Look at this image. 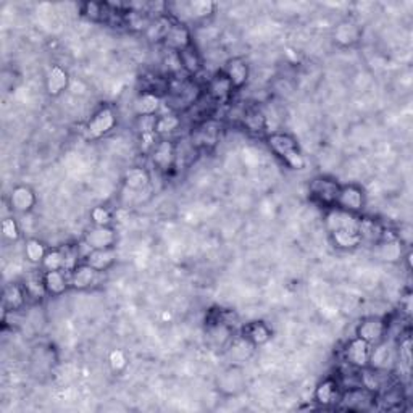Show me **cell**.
Returning <instances> with one entry per match:
<instances>
[{"label":"cell","mask_w":413,"mask_h":413,"mask_svg":"<svg viewBox=\"0 0 413 413\" xmlns=\"http://www.w3.org/2000/svg\"><path fill=\"white\" fill-rule=\"evenodd\" d=\"M178 21L171 15H159L150 21V25L146 30V37L154 44H164L165 37L168 36L171 27Z\"/></svg>","instance_id":"20"},{"label":"cell","mask_w":413,"mask_h":413,"mask_svg":"<svg viewBox=\"0 0 413 413\" xmlns=\"http://www.w3.org/2000/svg\"><path fill=\"white\" fill-rule=\"evenodd\" d=\"M91 221L94 226H111L113 216L107 207H94L91 210Z\"/></svg>","instance_id":"39"},{"label":"cell","mask_w":413,"mask_h":413,"mask_svg":"<svg viewBox=\"0 0 413 413\" xmlns=\"http://www.w3.org/2000/svg\"><path fill=\"white\" fill-rule=\"evenodd\" d=\"M375 401V394L365 386H355L342 391L339 405L347 410H368Z\"/></svg>","instance_id":"10"},{"label":"cell","mask_w":413,"mask_h":413,"mask_svg":"<svg viewBox=\"0 0 413 413\" xmlns=\"http://www.w3.org/2000/svg\"><path fill=\"white\" fill-rule=\"evenodd\" d=\"M267 142L273 150V154L280 157L289 168L292 170L305 168L307 161H305V157L302 155V152H300L299 144H297V141L291 136V134L273 133L267 137Z\"/></svg>","instance_id":"1"},{"label":"cell","mask_w":413,"mask_h":413,"mask_svg":"<svg viewBox=\"0 0 413 413\" xmlns=\"http://www.w3.org/2000/svg\"><path fill=\"white\" fill-rule=\"evenodd\" d=\"M115 260H117V252H115V247H113V249L91 250L82 262H86L87 265H91L92 268H96V270L104 273L113 265Z\"/></svg>","instance_id":"26"},{"label":"cell","mask_w":413,"mask_h":413,"mask_svg":"<svg viewBox=\"0 0 413 413\" xmlns=\"http://www.w3.org/2000/svg\"><path fill=\"white\" fill-rule=\"evenodd\" d=\"M100 280V271L81 262L76 268L69 271V286L76 291H87L94 287Z\"/></svg>","instance_id":"11"},{"label":"cell","mask_w":413,"mask_h":413,"mask_svg":"<svg viewBox=\"0 0 413 413\" xmlns=\"http://www.w3.org/2000/svg\"><path fill=\"white\" fill-rule=\"evenodd\" d=\"M41 267L44 268V271H67V250L65 247L47 250Z\"/></svg>","instance_id":"31"},{"label":"cell","mask_w":413,"mask_h":413,"mask_svg":"<svg viewBox=\"0 0 413 413\" xmlns=\"http://www.w3.org/2000/svg\"><path fill=\"white\" fill-rule=\"evenodd\" d=\"M371 344L360 339V337H354L349 341V344L344 349V357L346 361L349 364L352 368L355 370H366L370 364V355H371Z\"/></svg>","instance_id":"9"},{"label":"cell","mask_w":413,"mask_h":413,"mask_svg":"<svg viewBox=\"0 0 413 413\" xmlns=\"http://www.w3.org/2000/svg\"><path fill=\"white\" fill-rule=\"evenodd\" d=\"M23 286H25V289H26L27 299L41 300L44 295H47L43 278H39V280H37V278H31V280H26V282Z\"/></svg>","instance_id":"38"},{"label":"cell","mask_w":413,"mask_h":413,"mask_svg":"<svg viewBox=\"0 0 413 413\" xmlns=\"http://www.w3.org/2000/svg\"><path fill=\"white\" fill-rule=\"evenodd\" d=\"M333 39L339 47H352L361 39V26L352 20H344L334 27Z\"/></svg>","instance_id":"18"},{"label":"cell","mask_w":413,"mask_h":413,"mask_svg":"<svg viewBox=\"0 0 413 413\" xmlns=\"http://www.w3.org/2000/svg\"><path fill=\"white\" fill-rule=\"evenodd\" d=\"M26 289L20 282H10V284H7L5 289H3L2 302L5 312H16V310H21L23 305L26 304Z\"/></svg>","instance_id":"23"},{"label":"cell","mask_w":413,"mask_h":413,"mask_svg":"<svg viewBox=\"0 0 413 413\" xmlns=\"http://www.w3.org/2000/svg\"><path fill=\"white\" fill-rule=\"evenodd\" d=\"M244 126L249 129L250 133H263L267 129V120L260 113L258 110H249L243 115Z\"/></svg>","instance_id":"35"},{"label":"cell","mask_w":413,"mask_h":413,"mask_svg":"<svg viewBox=\"0 0 413 413\" xmlns=\"http://www.w3.org/2000/svg\"><path fill=\"white\" fill-rule=\"evenodd\" d=\"M366 203V196L365 191L357 184H344L341 186L339 194H337L336 207L341 210L349 212V213H359L365 208Z\"/></svg>","instance_id":"4"},{"label":"cell","mask_w":413,"mask_h":413,"mask_svg":"<svg viewBox=\"0 0 413 413\" xmlns=\"http://www.w3.org/2000/svg\"><path fill=\"white\" fill-rule=\"evenodd\" d=\"M245 388V377L244 371L239 366H230L225 370L218 378V389L225 396H238V394Z\"/></svg>","instance_id":"14"},{"label":"cell","mask_w":413,"mask_h":413,"mask_svg":"<svg viewBox=\"0 0 413 413\" xmlns=\"http://www.w3.org/2000/svg\"><path fill=\"white\" fill-rule=\"evenodd\" d=\"M178 55L181 60V67H183V71L188 73L189 76H197V74L202 71L203 65H202L201 54L197 52V49L194 47V44L191 47L184 49L183 52H179Z\"/></svg>","instance_id":"29"},{"label":"cell","mask_w":413,"mask_h":413,"mask_svg":"<svg viewBox=\"0 0 413 413\" xmlns=\"http://www.w3.org/2000/svg\"><path fill=\"white\" fill-rule=\"evenodd\" d=\"M44 287L47 295L60 297L68 291L69 286V273L58 270V271H44L43 275Z\"/></svg>","instance_id":"22"},{"label":"cell","mask_w":413,"mask_h":413,"mask_svg":"<svg viewBox=\"0 0 413 413\" xmlns=\"http://www.w3.org/2000/svg\"><path fill=\"white\" fill-rule=\"evenodd\" d=\"M329 239H331L334 247L341 250L357 249L361 244L359 231H336V233L329 234Z\"/></svg>","instance_id":"30"},{"label":"cell","mask_w":413,"mask_h":413,"mask_svg":"<svg viewBox=\"0 0 413 413\" xmlns=\"http://www.w3.org/2000/svg\"><path fill=\"white\" fill-rule=\"evenodd\" d=\"M47 254L45 245L39 239H27L25 245V255L31 263H43V260Z\"/></svg>","instance_id":"37"},{"label":"cell","mask_w":413,"mask_h":413,"mask_svg":"<svg viewBox=\"0 0 413 413\" xmlns=\"http://www.w3.org/2000/svg\"><path fill=\"white\" fill-rule=\"evenodd\" d=\"M148 181H150V176L144 168H129L124 173V186L129 191H142L147 188Z\"/></svg>","instance_id":"33"},{"label":"cell","mask_w":413,"mask_h":413,"mask_svg":"<svg viewBox=\"0 0 413 413\" xmlns=\"http://www.w3.org/2000/svg\"><path fill=\"white\" fill-rule=\"evenodd\" d=\"M157 117L159 115H148V117H137L136 120V128L142 136L147 134H155V124H157Z\"/></svg>","instance_id":"41"},{"label":"cell","mask_w":413,"mask_h":413,"mask_svg":"<svg viewBox=\"0 0 413 413\" xmlns=\"http://www.w3.org/2000/svg\"><path fill=\"white\" fill-rule=\"evenodd\" d=\"M111 12L107 3H99V2H87L82 5V15L89 18L92 21H102L105 20V16H110Z\"/></svg>","instance_id":"36"},{"label":"cell","mask_w":413,"mask_h":413,"mask_svg":"<svg viewBox=\"0 0 413 413\" xmlns=\"http://www.w3.org/2000/svg\"><path fill=\"white\" fill-rule=\"evenodd\" d=\"M399 360H405V365L410 366L412 364L410 339H405L403 342H401V347H399Z\"/></svg>","instance_id":"43"},{"label":"cell","mask_w":413,"mask_h":413,"mask_svg":"<svg viewBox=\"0 0 413 413\" xmlns=\"http://www.w3.org/2000/svg\"><path fill=\"white\" fill-rule=\"evenodd\" d=\"M164 45L170 52H183L184 49L191 47L192 45V32L189 30V26H186L184 23L176 21L173 27H171L168 36L165 37Z\"/></svg>","instance_id":"12"},{"label":"cell","mask_w":413,"mask_h":413,"mask_svg":"<svg viewBox=\"0 0 413 413\" xmlns=\"http://www.w3.org/2000/svg\"><path fill=\"white\" fill-rule=\"evenodd\" d=\"M386 333H388L386 320L379 317L364 318L359 324H357V329H355V336L366 341L371 346L378 344V342L386 339Z\"/></svg>","instance_id":"5"},{"label":"cell","mask_w":413,"mask_h":413,"mask_svg":"<svg viewBox=\"0 0 413 413\" xmlns=\"http://www.w3.org/2000/svg\"><path fill=\"white\" fill-rule=\"evenodd\" d=\"M341 186L336 179L329 176H318L310 184V196L315 202L322 203L324 207H336L337 194H339Z\"/></svg>","instance_id":"2"},{"label":"cell","mask_w":413,"mask_h":413,"mask_svg":"<svg viewBox=\"0 0 413 413\" xmlns=\"http://www.w3.org/2000/svg\"><path fill=\"white\" fill-rule=\"evenodd\" d=\"M36 194L30 186L20 184L12 189L10 196H8V203L10 208L16 213H30L36 207Z\"/></svg>","instance_id":"16"},{"label":"cell","mask_w":413,"mask_h":413,"mask_svg":"<svg viewBox=\"0 0 413 413\" xmlns=\"http://www.w3.org/2000/svg\"><path fill=\"white\" fill-rule=\"evenodd\" d=\"M342 391H344V389H342L341 383L337 381L336 378H326L318 384L317 389H315L313 399L320 405L329 407L334 405V403H339Z\"/></svg>","instance_id":"15"},{"label":"cell","mask_w":413,"mask_h":413,"mask_svg":"<svg viewBox=\"0 0 413 413\" xmlns=\"http://www.w3.org/2000/svg\"><path fill=\"white\" fill-rule=\"evenodd\" d=\"M394 361H396V350L392 349L391 344H388L386 339L371 347L368 368L386 371L388 368H391Z\"/></svg>","instance_id":"17"},{"label":"cell","mask_w":413,"mask_h":413,"mask_svg":"<svg viewBox=\"0 0 413 413\" xmlns=\"http://www.w3.org/2000/svg\"><path fill=\"white\" fill-rule=\"evenodd\" d=\"M220 134V124L215 122H203L197 131L192 134V146L196 147H207L215 146Z\"/></svg>","instance_id":"25"},{"label":"cell","mask_w":413,"mask_h":413,"mask_svg":"<svg viewBox=\"0 0 413 413\" xmlns=\"http://www.w3.org/2000/svg\"><path fill=\"white\" fill-rule=\"evenodd\" d=\"M221 71L225 73L226 78H228L234 91L243 89V87L247 85L250 76V68L243 57L230 58L228 62L225 63V67H223Z\"/></svg>","instance_id":"13"},{"label":"cell","mask_w":413,"mask_h":413,"mask_svg":"<svg viewBox=\"0 0 413 413\" xmlns=\"http://www.w3.org/2000/svg\"><path fill=\"white\" fill-rule=\"evenodd\" d=\"M109 364L111 370L117 371V373H122V371L128 366V357L122 349H115L110 352Z\"/></svg>","instance_id":"40"},{"label":"cell","mask_w":413,"mask_h":413,"mask_svg":"<svg viewBox=\"0 0 413 413\" xmlns=\"http://www.w3.org/2000/svg\"><path fill=\"white\" fill-rule=\"evenodd\" d=\"M69 82H71V80H69L67 69L58 67V65H54L49 69L47 78H45V89H47L49 96L57 97L62 92L69 89Z\"/></svg>","instance_id":"24"},{"label":"cell","mask_w":413,"mask_h":413,"mask_svg":"<svg viewBox=\"0 0 413 413\" xmlns=\"http://www.w3.org/2000/svg\"><path fill=\"white\" fill-rule=\"evenodd\" d=\"M233 86L228 78L225 76V73L220 71L216 73L215 76H212L208 80L207 85V94L210 97L212 102H216V104H221V102H226L233 94Z\"/></svg>","instance_id":"19"},{"label":"cell","mask_w":413,"mask_h":413,"mask_svg":"<svg viewBox=\"0 0 413 413\" xmlns=\"http://www.w3.org/2000/svg\"><path fill=\"white\" fill-rule=\"evenodd\" d=\"M69 91H71L73 94L82 96L86 92L85 82H82V81H71V82H69Z\"/></svg>","instance_id":"44"},{"label":"cell","mask_w":413,"mask_h":413,"mask_svg":"<svg viewBox=\"0 0 413 413\" xmlns=\"http://www.w3.org/2000/svg\"><path fill=\"white\" fill-rule=\"evenodd\" d=\"M2 234L8 241L20 239V228H18V223L13 218H5L2 221Z\"/></svg>","instance_id":"42"},{"label":"cell","mask_w":413,"mask_h":413,"mask_svg":"<svg viewBox=\"0 0 413 413\" xmlns=\"http://www.w3.org/2000/svg\"><path fill=\"white\" fill-rule=\"evenodd\" d=\"M152 164L160 173H168L176 164V155H178V147L170 139H160L150 152Z\"/></svg>","instance_id":"7"},{"label":"cell","mask_w":413,"mask_h":413,"mask_svg":"<svg viewBox=\"0 0 413 413\" xmlns=\"http://www.w3.org/2000/svg\"><path fill=\"white\" fill-rule=\"evenodd\" d=\"M117 124V115L111 107H102L92 115L86 126V137L87 139H100L105 134H109Z\"/></svg>","instance_id":"3"},{"label":"cell","mask_w":413,"mask_h":413,"mask_svg":"<svg viewBox=\"0 0 413 413\" xmlns=\"http://www.w3.org/2000/svg\"><path fill=\"white\" fill-rule=\"evenodd\" d=\"M179 126H181V118L178 113L159 115L155 124V134H159V136H168V134L175 133L176 129H179Z\"/></svg>","instance_id":"34"},{"label":"cell","mask_w":413,"mask_h":413,"mask_svg":"<svg viewBox=\"0 0 413 413\" xmlns=\"http://www.w3.org/2000/svg\"><path fill=\"white\" fill-rule=\"evenodd\" d=\"M378 245V257L386 262H396L401 258V241L399 238H389V239H381Z\"/></svg>","instance_id":"32"},{"label":"cell","mask_w":413,"mask_h":413,"mask_svg":"<svg viewBox=\"0 0 413 413\" xmlns=\"http://www.w3.org/2000/svg\"><path fill=\"white\" fill-rule=\"evenodd\" d=\"M188 13L189 18L196 21H205L208 18L213 16V13L216 10V3L210 2V0H194V2H188L181 5Z\"/></svg>","instance_id":"28"},{"label":"cell","mask_w":413,"mask_h":413,"mask_svg":"<svg viewBox=\"0 0 413 413\" xmlns=\"http://www.w3.org/2000/svg\"><path fill=\"white\" fill-rule=\"evenodd\" d=\"M117 239L118 236L111 226H92L82 236V243L91 250L113 249L117 245Z\"/></svg>","instance_id":"8"},{"label":"cell","mask_w":413,"mask_h":413,"mask_svg":"<svg viewBox=\"0 0 413 413\" xmlns=\"http://www.w3.org/2000/svg\"><path fill=\"white\" fill-rule=\"evenodd\" d=\"M324 226H326L328 234L336 233V231H359L360 216L355 215V213H349L337 207H333L326 213Z\"/></svg>","instance_id":"6"},{"label":"cell","mask_w":413,"mask_h":413,"mask_svg":"<svg viewBox=\"0 0 413 413\" xmlns=\"http://www.w3.org/2000/svg\"><path fill=\"white\" fill-rule=\"evenodd\" d=\"M160 109V96L154 92L142 91L134 100V113L137 117H148V115H157Z\"/></svg>","instance_id":"27"},{"label":"cell","mask_w":413,"mask_h":413,"mask_svg":"<svg viewBox=\"0 0 413 413\" xmlns=\"http://www.w3.org/2000/svg\"><path fill=\"white\" fill-rule=\"evenodd\" d=\"M241 336L250 346H265L271 339V329L263 322H250L243 326Z\"/></svg>","instance_id":"21"}]
</instances>
